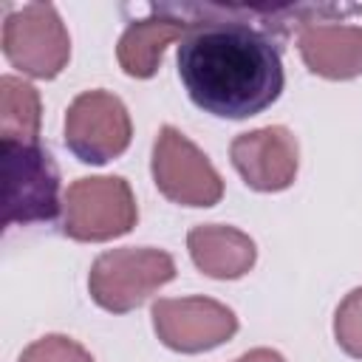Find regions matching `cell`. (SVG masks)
I'll list each match as a JSON object with an SVG mask.
<instances>
[{"mask_svg": "<svg viewBox=\"0 0 362 362\" xmlns=\"http://www.w3.org/2000/svg\"><path fill=\"white\" fill-rule=\"evenodd\" d=\"M235 362H286V359H283V354H277L272 348H252L243 356H238Z\"/></svg>", "mask_w": 362, "mask_h": 362, "instance_id": "cell-16", "label": "cell"}, {"mask_svg": "<svg viewBox=\"0 0 362 362\" xmlns=\"http://www.w3.org/2000/svg\"><path fill=\"white\" fill-rule=\"evenodd\" d=\"M139 221L130 184L122 175L76 178L62 201V232L71 240L102 243L127 235Z\"/></svg>", "mask_w": 362, "mask_h": 362, "instance_id": "cell-4", "label": "cell"}, {"mask_svg": "<svg viewBox=\"0 0 362 362\" xmlns=\"http://www.w3.org/2000/svg\"><path fill=\"white\" fill-rule=\"evenodd\" d=\"M187 28L189 23L184 17H170V14H156L130 23L116 45V59L122 71L136 79H150L158 71L167 45L173 40H181Z\"/></svg>", "mask_w": 362, "mask_h": 362, "instance_id": "cell-12", "label": "cell"}, {"mask_svg": "<svg viewBox=\"0 0 362 362\" xmlns=\"http://www.w3.org/2000/svg\"><path fill=\"white\" fill-rule=\"evenodd\" d=\"M232 167L257 192H280L294 184L300 167V147L288 127L269 124L232 139Z\"/></svg>", "mask_w": 362, "mask_h": 362, "instance_id": "cell-9", "label": "cell"}, {"mask_svg": "<svg viewBox=\"0 0 362 362\" xmlns=\"http://www.w3.org/2000/svg\"><path fill=\"white\" fill-rule=\"evenodd\" d=\"M133 124L124 102L110 90L79 93L65 113V147L85 164H107L130 147Z\"/></svg>", "mask_w": 362, "mask_h": 362, "instance_id": "cell-7", "label": "cell"}, {"mask_svg": "<svg viewBox=\"0 0 362 362\" xmlns=\"http://www.w3.org/2000/svg\"><path fill=\"white\" fill-rule=\"evenodd\" d=\"M187 249L192 263L215 280H238L243 277L255 260H257V246L255 240L223 223H201L187 232Z\"/></svg>", "mask_w": 362, "mask_h": 362, "instance_id": "cell-11", "label": "cell"}, {"mask_svg": "<svg viewBox=\"0 0 362 362\" xmlns=\"http://www.w3.org/2000/svg\"><path fill=\"white\" fill-rule=\"evenodd\" d=\"M40 139V93L20 76H0V141Z\"/></svg>", "mask_w": 362, "mask_h": 362, "instance_id": "cell-13", "label": "cell"}, {"mask_svg": "<svg viewBox=\"0 0 362 362\" xmlns=\"http://www.w3.org/2000/svg\"><path fill=\"white\" fill-rule=\"evenodd\" d=\"M153 181L164 198L181 206H215L223 195V178L212 161L173 124L156 136Z\"/></svg>", "mask_w": 362, "mask_h": 362, "instance_id": "cell-6", "label": "cell"}, {"mask_svg": "<svg viewBox=\"0 0 362 362\" xmlns=\"http://www.w3.org/2000/svg\"><path fill=\"white\" fill-rule=\"evenodd\" d=\"M178 76L195 107L249 119L283 93V59L269 31L243 20H192L178 42Z\"/></svg>", "mask_w": 362, "mask_h": 362, "instance_id": "cell-1", "label": "cell"}, {"mask_svg": "<svg viewBox=\"0 0 362 362\" xmlns=\"http://www.w3.org/2000/svg\"><path fill=\"white\" fill-rule=\"evenodd\" d=\"M297 48L305 68L325 79H354L362 74V25L303 23Z\"/></svg>", "mask_w": 362, "mask_h": 362, "instance_id": "cell-10", "label": "cell"}, {"mask_svg": "<svg viewBox=\"0 0 362 362\" xmlns=\"http://www.w3.org/2000/svg\"><path fill=\"white\" fill-rule=\"evenodd\" d=\"M17 362H93V356L65 334H45L34 339Z\"/></svg>", "mask_w": 362, "mask_h": 362, "instance_id": "cell-15", "label": "cell"}, {"mask_svg": "<svg viewBox=\"0 0 362 362\" xmlns=\"http://www.w3.org/2000/svg\"><path fill=\"white\" fill-rule=\"evenodd\" d=\"M150 314L158 339L178 354H201L218 348L238 331L235 311L212 297H164L153 303Z\"/></svg>", "mask_w": 362, "mask_h": 362, "instance_id": "cell-8", "label": "cell"}, {"mask_svg": "<svg viewBox=\"0 0 362 362\" xmlns=\"http://www.w3.org/2000/svg\"><path fill=\"white\" fill-rule=\"evenodd\" d=\"M334 337L339 342V348L354 356L362 359V286L348 291L342 297V303L337 305L334 314Z\"/></svg>", "mask_w": 362, "mask_h": 362, "instance_id": "cell-14", "label": "cell"}, {"mask_svg": "<svg viewBox=\"0 0 362 362\" xmlns=\"http://www.w3.org/2000/svg\"><path fill=\"white\" fill-rule=\"evenodd\" d=\"M3 54L6 59L34 76L54 79L71 57V37L51 3H28L3 23Z\"/></svg>", "mask_w": 362, "mask_h": 362, "instance_id": "cell-5", "label": "cell"}, {"mask_svg": "<svg viewBox=\"0 0 362 362\" xmlns=\"http://www.w3.org/2000/svg\"><path fill=\"white\" fill-rule=\"evenodd\" d=\"M175 277V260L164 249L124 246L102 252L88 274V291L93 303L110 314H127L139 308L153 291Z\"/></svg>", "mask_w": 362, "mask_h": 362, "instance_id": "cell-2", "label": "cell"}, {"mask_svg": "<svg viewBox=\"0 0 362 362\" xmlns=\"http://www.w3.org/2000/svg\"><path fill=\"white\" fill-rule=\"evenodd\" d=\"M3 223H42L59 212V170L40 141H0Z\"/></svg>", "mask_w": 362, "mask_h": 362, "instance_id": "cell-3", "label": "cell"}]
</instances>
